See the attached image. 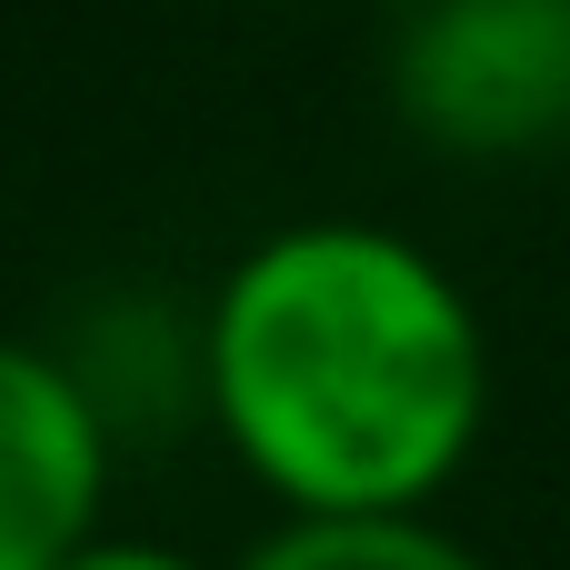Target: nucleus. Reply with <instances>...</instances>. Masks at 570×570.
I'll list each match as a JSON object with an SVG mask.
<instances>
[{"label": "nucleus", "mask_w": 570, "mask_h": 570, "mask_svg": "<svg viewBox=\"0 0 570 570\" xmlns=\"http://www.w3.org/2000/svg\"><path fill=\"white\" fill-rule=\"evenodd\" d=\"M190 391L281 521L441 511L491 431V321L431 240L321 210L240 240L200 291Z\"/></svg>", "instance_id": "f257e3e1"}, {"label": "nucleus", "mask_w": 570, "mask_h": 570, "mask_svg": "<svg viewBox=\"0 0 570 570\" xmlns=\"http://www.w3.org/2000/svg\"><path fill=\"white\" fill-rule=\"evenodd\" d=\"M371 10H391V20H411V10H441V0H371Z\"/></svg>", "instance_id": "423d86ee"}, {"label": "nucleus", "mask_w": 570, "mask_h": 570, "mask_svg": "<svg viewBox=\"0 0 570 570\" xmlns=\"http://www.w3.org/2000/svg\"><path fill=\"white\" fill-rule=\"evenodd\" d=\"M391 110L441 160H541L570 140V0H441L391 30Z\"/></svg>", "instance_id": "f03ea898"}, {"label": "nucleus", "mask_w": 570, "mask_h": 570, "mask_svg": "<svg viewBox=\"0 0 570 570\" xmlns=\"http://www.w3.org/2000/svg\"><path fill=\"white\" fill-rule=\"evenodd\" d=\"M50 570H220V561H200L190 541H150V531H90L70 561H50Z\"/></svg>", "instance_id": "39448f33"}, {"label": "nucleus", "mask_w": 570, "mask_h": 570, "mask_svg": "<svg viewBox=\"0 0 570 570\" xmlns=\"http://www.w3.org/2000/svg\"><path fill=\"white\" fill-rule=\"evenodd\" d=\"M110 471H120V431L100 421L60 341L0 331V570L70 561L110 521Z\"/></svg>", "instance_id": "7ed1b4c3"}, {"label": "nucleus", "mask_w": 570, "mask_h": 570, "mask_svg": "<svg viewBox=\"0 0 570 570\" xmlns=\"http://www.w3.org/2000/svg\"><path fill=\"white\" fill-rule=\"evenodd\" d=\"M230 570H491L441 511L391 521H271Z\"/></svg>", "instance_id": "20e7f679"}]
</instances>
